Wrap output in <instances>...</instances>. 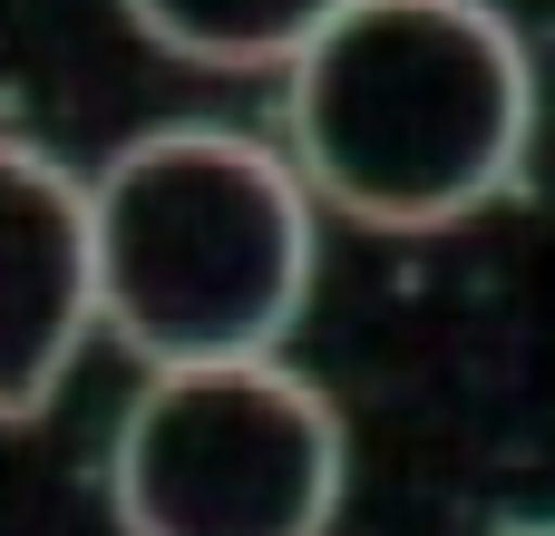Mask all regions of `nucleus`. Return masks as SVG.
I'll use <instances>...</instances> for the list:
<instances>
[{
  "mask_svg": "<svg viewBox=\"0 0 555 536\" xmlns=\"http://www.w3.org/2000/svg\"><path fill=\"white\" fill-rule=\"evenodd\" d=\"M293 176L371 234H449L517 195L537 59L498 0H341L283 68Z\"/></svg>",
  "mask_w": 555,
  "mask_h": 536,
  "instance_id": "obj_1",
  "label": "nucleus"
},
{
  "mask_svg": "<svg viewBox=\"0 0 555 536\" xmlns=\"http://www.w3.org/2000/svg\"><path fill=\"white\" fill-rule=\"evenodd\" d=\"M98 322L146 361H254L312 303V186L273 137L166 117L88 176Z\"/></svg>",
  "mask_w": 555,
  "mask_h": 536,
  "instance_id": "obj_2",
  "label": "nucleus"
},
{
  "mask_svg": "<svg viewBox=\"0 0 555 536\" xmlns=\"http://www.w3.org/2000/svg\"><path fill=\"white\" fill-rule=\"evenodd\" d=\"M341 488V410L283 352L146 371L107 439L117 536H332Z\"/></svg>",
  "mask_w": 555,
  "mask_h": 536,
  "instance_id": "obj_3",
  "label": "nucleus"
},
{
  "mask_svg": "<svg viewBox=\"0 0 555 536\" xmlns=\"http://www.w3.org/2000/svg\"><path fill=\"white\" fill-rule=\"evenodd\" d=\"M98 332L88 176L0 127V430L39 420Z\"/></svg>",
  "mask_w": 555,
  "mask_h": 536,
  "instance_id": "obj_4",
  "label": "nucleus"
},
{
  "mask_svg": "<svg viewBox=\"0 0 555 536\" xmlns=\"http://www.w3.org/2000/svg\"><path fill=\"white\" fill-rule=\"evenodd\" d=\"M332 10H341V0H127V20H137L166 59L224 68V78H244V68H293V49H302Z\"/></svg>",
  "mask_w": 555,
  "mask_h": 536,
  "instance_id": "obj_5",
  "label": "nucleus"
},
{
  "mask_svg": "<svg viewBox=\"0 0 555 536\" xmlns=\"http://www.w3.org/2000/svg\"><path fill=\"white\" fill-rule=\"evenodd\" d=\"M498 536H555V518H527V527H498Z\"/></svg>",
  "mask_w": 555,
  "mask_h": 536,
  "instance_id": "obj_6",
  "label": "nucleus"
}]
</instances>
